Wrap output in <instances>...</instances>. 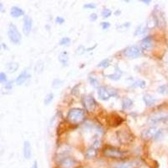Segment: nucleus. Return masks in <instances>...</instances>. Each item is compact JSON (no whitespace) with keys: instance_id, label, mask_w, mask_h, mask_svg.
I'll list each match as a JSON object with an SVG mask.
<instances>
[{"instance_id":"1","label":"nucleus","mask_w":168,"mask_h":168,"mask_svg":"<svg viewBox=\"0 0 168 168\" xmlns=\"http://www.w3.org/2000/svg\"><path fill=\"white\" fill-rule=\"evenodd\" d=\"M85 118V112L83 109L79 108H71L67 113V119L69 122L73 124H78L82 122Z\"/></svg>"},{"instance_id":"2","label":"nucleus","mask_w":168,"mask_h":168,"mask_svg":"<svg viewBox=\"0 0 168 168\" xmlns=\"http://www.w3.org/2000/svg\"><path fill=\"white\" fill-rule=\"evenodd\" d=\"M103 156L110 159H123L125 157L126 152L114 146H107L103 149Z\"/></svg>"},{"instance_id":"3","label":"nucleus","mask_w":168,"mask_h":168,"mask_svg":"<svg viewBox=\"0 0 168 168\" xmlns=\"http://www.w3.org/2000/svg\"><path fill=\"white\" fill-rule=\"evenodd\" d=\"M8 37L9 40L11 41V43H13L15 45H19L22 42L21 33L19 32L17 26L14 24H10L8 25Z\"/></svg>"},{"instance_id":"4","label":"nucleus","mask_w":168,"mask_h":168,"mask_svg":"<svg viewBox=\"0 0 168 168\" xmlns=\"http://www.w3.org/2000/svg\"><path fill=\"white\" fill-rule=\"evenodd\" d=\"M116 137L119 144L121 145H129L134 140V135L130 130H120L116 132Z\"/></svg>"},{"instance_id":"5","label":"nucleus","mask_w":168,"mask_h":168,"mask_svg":"<svg viewBox=\"0 0 168 168\" xmlns=\"http://www.w3.org/2000/svg\"><path fill=\"white\" fill-rule=\"evenodd\" d=\"M98 96L102 101H108L111 97H117L118 92L114 88L102 86L98 89Z\"/></svg>"},{"instance_id":"6","label":"nucleus","mask_w":168,"mask_h":168,"mask_svg":"<svg viewBox=\"0 0 168 168\" xmlns=\"http://www.w3.org/2000/svg\"><path fill=\"white\" fill-rule=\"evenodd\" d=\"M123 54L125 57L130 59L138 58L142 54V48L140 47V46H137V45L130 46L126 47L123 51Z\"/></svg>"},{"instance_id":"7","label":"nucleus","mask_w":168,"mask_h":168,"mask_svg":"<svg viewBox=\"0 0 168 168\" xmlns=\"http://www.w3.org/2000/svg\"><path fill=\"white\" fill-rule=\"evenodd\" d=\"M152 19L156 27L162 29L166 26L167 22H166L164 13L161 11V9H157V7L154 8V11L152 13Z\"/></svg>"},{"instance_id":"8","label":"nucleus","mask_w":168,"mask_h":168,"mask_svg":"<svg viewBox=\"0 0 168 168\" xmlns=\"http://www.w3.org/2000/svg\"><path fill=\"white\" fill-rule=\"evenodd\" d=\"M81 102L84 108L88 112H93L98 106V103L92 95H84L83 96Z\"/></svg>"},{"instance_id":"9","label":"nucleus","mask_w":168,"mask_h":168,"mask_svg":"<svg viewBox=\"0 0 168 168\" xmlns=\"http://www.w3.org/2000/svg\"><path fill=\"white\" fill-rule=\"evenodd\" d=\"M58 166L60 168H76L78 166V161L69 156L58 160Z\"/></svg>"},{"instance_id":"10","label":"nucleus","mask_w":168,"mask_h":168,"mask_svg":"<svg viewBox=\"0 0 168 168\" xmlns=\"http://www.w3.org/2000/svg\"><path fill=\"white\" fill-rule=\"evenodd\" d=\"M158 129L156 126H150L148 128H146L141 133V138L145 140H150L153 139L156 135L157 132H158Z\"/></svg>"},{"instance_id":"11","label":"nucleus","mask_w":168,"mask_h":168,"mask_svg":"<svg viewBox=\"0 0 168 168\" xmlns=\"http://www.w3.org/2000/svg\"><path fill=\"white\" fill-rule=\"evenodd\" d=\"M33 28V19L31 16L27 15L24 18L23 20V33L25 36L30 35Z\"/></svg>"},{"instance_id":"12","label":"nucleus","mask_w":168,"mask_h":168,"mask_svg":"<svg viewBox=\"0 0 168 168\" xmlns=\"http://www.w3.org/2000/svg\"><path fill=\"white\" fill-rule=\"evenodd\" d=\"M154 39L152 35H147L141 40L140 41V47L142 50L145 51H151L154 46Z\"/></svg>"},{"instance_id":"13","label":"nucleus","mask_w":168,"mask_h":168,"mask_svg":"<svg viewBox=\"0 0 168 168\" xmlns=\"http://www.w3.org/2000/svg\"><path fill=\"white\" fill-rule=\"evenodd\" d=\"M167 118V115H163V114H156L149 118L148 123L151 126H155V124L160 122H166Z\"/></svg>"},{"instance_id":"14","label":"nucleus","mask_w":168,"mask_h":168,"mask_svg":"<svg viewBox=\"0 0 168 168\" xmlns=\"http://www.w3.org/2000/svg\"><path fill=\"white\" fill-rule=\"evenodd\" d=\"M30 77H31V74H30L28 69H24V71H22V72L19 74V76H17V78H16L15 80L16 84L19 85V86H20V85L24 83L27 81V79H29Z\"/></svg>"},{"instance_id":"15","label":"nucleus","mask_w":168,"mask_h":168,"mask_svg":"<svg viewBox=\"0 0 168 168\" xmlns=\"http://www.w3.org/2000/svg\"><path fill=\"white\" fill-rule=\"evenodd\" d=\"M139 166V162L135 160L124 161L121 163H118L115 166V168H135Z\"/></svg>"},{"instance_id":"16","label":"nucleus","mask_w":168,"mask_h":168,"mask_svg":"<svg viewBox=\"0 0 168 168\" xmlns=\"http://www.w3.org/2000/svg\"><path fill=\"white\" fill-rule=\"evenodd\" d=\"M23 154L24 157L26 160H30L31 158V156H32V148H31V143L28 140H25L24 142Z\"/></svg>"},{"instance_id":"17","label":"nucleus","mask_w":168,"mask_h":168,"mask_svg":"<svg viewBox=\"0 0 168 168\" xmlns=\"http://www.w3.org/2000/svg\"><path fill=\"white\" fill-rule=\"evenodd\" d=\"M10 15L13 18H19L24 15V10L18 6H13L10 8Z\"/></svg>"},{"instance_id":"18","label":"nucleus","mask_w":168,"mask_h":168,"mask_svg":"<svg viewBox=\"0 0 168 168\" xmlns=\"http://www.w3.org/2000/svg\"><path fill=\"white\" fill-rule=\"evenodd\" d=\"M98 152H99V150L93 148L92 146H90L88 149L86 150V151L84 153L85 158H86V159H88V160L93 159V158H95V157L97 156Z\"/></svg>"},{"instance_id":"19","label":"nucleus","mask_w":168,"mask_h":168,"mask_svg":"<svg viewBox=\"0 0 168 168\" xmlns=\"http://www.w3.org/2000/svg\"><path fill=\"white\" fill-rule=\"evenodd\" d=\"M143 100H144L145 105H146L147 107H152V106H154V105L156 104V101H157L156 98H154L153 96L148 94V93L144 94Z\"/></svg>"},{"instance_id":"20","label":"nucleus","mask_w":168,"mask_h":168,"mask_svg":"<svg viewBox=\"0 0 168 168\" xmlns=\"http://www.w3.org/2000/svg\"><path fill=\"white\" fill-rule=\"evenodd\" d=\"M121 76H122V72H121V70L119 69V67L116 66V71H115V72L112 73V74H109V75H107L106 77L108 78V79H110V80H112V81H119V80L121 78Z\"/></svg>"},{"instance_id":"21","label":"nucleus","mask_w":168,"mask_h":168,"mask_svg":"<svg viewBox=\"0 0 168 168\" xmlns=\"http://www.w3.org/2000/svg\"><path fill=\"white\" fill-rule=\"evenodd\" d=\"M58 61H60L64 67L67 66L69 62L68 53L67 51H62L61 53H59V55H58Z\"/></svg>"},{"instance_id":"22","label":"nucleus","mask_w":168,"mask_h":168,"mask_svg":"<svg viewBox=\"0 0 168 168\" xmlns=\"http://www.w3.org/2000/svg\"><path fill=\"white\" fill-rule=\"evenodd\" d=\"M134 106V102L133 100L130 99V98L124 97L122 99V108L124 110H128L132 108V107Z\"/></svg>"},{"instance_id":"23","label":"nucleus","mask_w":168,"mask_h":168,"mask_svg":"<svg viewBox=\"0 0 168 168\" xmlns=\"http://www.w3.org/2000/svg\"><path fill=\"white\" fill-rule=\"evenodd\" d=\"M5 67H6V69H7V71H8V72L13 73V72H15L16 71L19 69V65L18 62L12 61V62H8V63H7V65H6Z\"/></svg>"},{"instance_id":"24","label":"nucleus","mask_w":168,"mask_h":168,"mask_svg":"<svg viewBox=\"0 0 168 168\" xmlns=\"http://www.w3.org/2000/svg\"><path fill=\"white\" fill-rule=\"evenodd\" d=\"M148 31V28L145 26V24H140L136 28V30L135 31L134 35H143Z\"/></svg>"},{"instance_id":"25","label":"nucleus","mask_w":168,"mask_h":168,"mask_svg":"<svg viewBox=\"0 0 168 168\" xmlns=\"http://www.w3.org/2000/svg\"><path fill=\"white\" fill-rule=\"evenodd\" d=\"M88 81H89V83L91 84V86L93 87L94 88H99L100 87V84L99 80L95 77V76H88Z\"/></svg>"},{"instance_id":"26","label":"nucleus","mask_w":168,"mask_h":168,"mask_svg":"<svg viewBox=\"0 0 168 168\" xmlns=\"http://www.w3.org/2000/svg\"><path fill=\"white\" fill-rule=\"evenodd\" d=\"M157 92L162 94V95H167L168 94V85L167 84H163L158 87L157 88Z\"/></svg>"},{"instance_id":"27","label":"nucleus","mask_w":168,"mask_h":168,"mask_svg":"<svg viewBox=\"0 0 168 168\" xmlns=\"http://www.w3.org/2000/svg\"><path fill=\"white\" fill-rule=\"evenodd\" d=\"M44 70V62L42 61H38L35 66V71L36 73H41Z\"/></svg>"},{"instance_id":"28","label":"nucleus","mask_w":168,"mask_h":168,"mask_svg":"<svg viewBox=\"0 0 168 168\" xmlns=\"http://www.w3.org/2000/svg\"><path fill=\"white\" fill-rule=\"evenodd\" d=\"M110 63H111V59L110 58H107V59H104L102 61H100L99 63V65H98V67H103V68H107V67H109Z\"/></svg>"},{"instance_id":"29","label":"nucleus","mask_w":168,"mask_h":168,"mask_svg":"<svg viewBox=\"0 0 168 168\" xmlns=\"http://www.w3.org/2000/svg\"><path fill=\"white\" fill-rule=\"evenodd\" d=\"M54 99V94L52 92H51V93H48L47 95L46 96V98H45V99H44V104L46 105V106H48Z\"/></svg>"},{"instance_id":"30","label":"nucleus","mask_w":168,"mask_h":168,"mask_svg":"<svg viewBox=\"0 0 168 168\" xmlns=\"http://www.w3.org/2000/svg\"><path fill=\"white\" fill-rule=\"evenodd\" d=\"M132 87H134L145 88V87H146V83H145V81H143V80H138V81H135V82L133 83Z\"/></svg>"},{"instance_id":"31","label":"nucleus","mask_w":168,"mask_h":168,"mask_svg":"<svg viewBox=\"0 0 168 168\" xmlns=\"http://www.w3.org/2000/svg\"><path fill=\"white\" fill-rule=\"evenodd\" d=\"M70 43H71V39L69 38V37H67V36L62 37V38L59 40V45L62 46H69Z\"/></svg>"},{"instance_id":"32","label":"nucleus","mask_w":168,"mask_h":168,"mask_svg":"<svg viewBox=\"0 0 168 168\" xmlns=\"http://www.w3.org/2000/svg\"><path fill=\"white\" fill-rule=\"evenodd\" d=\"M62 85H63V81L59 78H56L52 81V87L54 88H59Z\"/></svg>"},{"instance_id":"33","label":"nucleus","mask_w":168,"mask_h":168,"mask_svg":"<svg viewBox=\"0 0 168 168\" xmlns=\"http://www.w3.org/2000/svg\"><path fill=\"white\" fill-rule=\"evenodd\" d=\"M111 15H112V11H111L109 8H104L102 10V16H103L104 19H108V18H109Z\"/></svg>"},{"instance_id":"34","label":"nucleus","mask_w":168,"mask_h":168,"mask_svg":"<svg viewBox=\"0 0 168 168\" xmlns=\"http://www.w3.org/2000/svg\"><path fill=\"white\" fill-rule=\"evenodd\" d=\"M76 54H78V55H83V54H84L85 52H87V49L84 47V46H83V45H80V46L76 48Z\"/></svg>"},{"instance_id":"35","label":"nucleus","mask_w":168,"mask_h":168,"mask_svg":"<svg viewBox=\"0 0 168 168\" xmlns=\"http://www.w3.org/2000/svg\"><path fill=\"white\" fill-rule=\"evenodd\" d=\"M7 82H8L7 75H6L3 72H0V83H7Z\"/></svg>"},{"instance_id":"36","label":"nucleus","mask_w":168,"mask_h":168,"mask_svg":"<svg viewBox=\"0 0 168 168\" xmlns=\"http://www.w3.org/2000/svg\"><path fill=\"white\" fill-rule=\"evenodd\" d=\"M13 86H14V82L13 81H8L7 83H5V84L3 85L4 88L7 89V90H11L13 88Z\"/></svg>"},{"instance_id":"37","label":"nucleus","mask_w":168,"mask_h":168,"mask_svg":"<svg viewBox=\"0 0 168 168\" xmlns=\"http://www.w3.org/2000/svg\"><path fill=\"white\" fill-rule=\"evenodd\" d=\"M91 146L93 147V148H95V149H97V150H99L100 146H101V142H100L99 140H94V142L92 143V145H91Z\"/></svg>"},{"instance_id":"38","label":"nucleus","mask_w":168,"mask_h":168,"mask_svg":"<svg viewBox=\"0 0 168 168\" xmlns=\"http://www.w3.org/2000/svg\"><path fill=\"white\" fill-rule=\"evenodd\" d=\"M101 27H102V29L103 30V31H105V30H108L109 27H110V23L109 22H107V21H104V22H102L101 23Z\"/></svg>"},{"instance_id":"39","label":"nucleus","mask_w":168,"mask_h":168,"mask_svg":"<svg viewBox=\"0 0 168 168\" xmlns=\"http://www.w3.org/2000/svg\"><path fill=\"white\" fill-rule=\"evenodd\" d=\"M98 15L96 14V13H92L90 15H89V19H90V21L91 22H95L97 19H98Z\"/></svg>"},{"instance_id":"40","label":"nucleus","mask_w":168,"mask_h":168,"mask_svg":"<svg viewBox=\"0 0 168 168\" xmlns=\"http://www.w3.org/2000/svg\"><path fill=\"white\" fill-rule=\"evenodd\" d=\"M97 7V5L93 3H85L83 5L84 8H95Z\"/></svg>"},{"instance_id":"41","label":"nucleus","mask_w":168,"mask_h":168,"mask_svg":"<svg viewBox=\"0 0 168 168\" xmlns=\"http://www.w3.org/2000/svg\"><path fill=\"white\" fill-rule=\"evenodd\" d=\"M65 22V19L63 17H61V16H57L56 18V23L58 24H62Z\"/></svg>"},{"instance_id":"42","label":"nucleus","mask_w":168,"mask_h":168,"mask_svg":"<svg viewBox=\"0 0 168 168\" xmlns=\"http://www.w3.org/2000/svg\"><path fill=\"white\" fill-rule=\"evenodd\" d=\"M31 168H39L38 167V162H37V160H35V161H34V163H33V165H32Z\"/></svg>"},{"instance_id":"43","label":"nucleus","mask_w":168,"mask_h":168,"mask_svg":"<svg viewBox=\"0 0 168 168\" xmlns=\"http://www.w3.org/2000/svg\"><path fill=\"white\" fill-rule=\"evenodd\" d=\"M0 11H1L2 13L4 12V8H3V3H0Z\"/></svg>"},{"instance_id":"44","label":"nucleus","mask_w":168,"mask_h":168,"mask_svg":"<svg viewBox=\"0 0 168 168\" xmlns=\"http://www.w3.org/2000/svg\"><path fill=\"white\" fill-rule=\"evenodd\" d=\"M140 2L144 3L145 4H148V5H149V4H150V3H151V0H142V1H140Z\"/></svg>"},{"instance_id":"45","label":"nucleus","mask_w":168,"mask_h":168,"mask_svg":"<svg viewBox=\"0 0 168 168\" xmlns=\"http://www.w3.org/2000/svg\"><path fill=\"white\" fill-rule=\"evenodd\" d=\"M2 46L5 49V50H8V46H6L4 45V43H2Z\"/></svg>"},{"instance_id":"46","label":"nucleus","mask_w":168,"mask_h":168,"mask_svg":"<svg viewBox=\"0 0 168 168\" xmlns=\"http://www.w3.org/2000/svg\"><path fill=\"white\" fill-rule=\"evenodd\" d=\"M120 13H121V11H120V10H119V11H117V12L115 13V15H119V14H120Z\"/></svg>"},{"instance_id":"47","label":"nucleus","mask_w":168,"mask_h":168,"mask_svg":"<svg viewBox=\"0 0 168 168\" xmlns=\"http://www.w3.org/2000/svg\"><path fill=\"white\" fill-rule=\"evenodd\" d=\"M165 123H167V124H168V116H167V120H166V122Z\"/></svg>"}]
</instances>
